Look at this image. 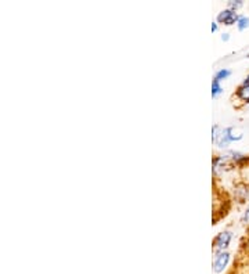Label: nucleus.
Masks as SVG:
<instances>
[{"instance_id":"6","label":"nucleus","mask_w":249,"mask_h":274,"mask_svg":"<svg viewBox=\"0 0 249 274\" xmlns=\"http://www.w3.org/2000/svg\"><path fill=\"white\" fill-rule=\"evenodd\" d=\"M221 84L220 80H217V79H213L212 80V97L216 99V97H219L221 95Z\"/></svg>"},{"instance_id":"13","label":"nucleus","mask_w":249,"mask_h":274,"mask_svg":"<svg viewBox=\"0 0 249 274\" xmlns=\"http://www.w3.org/2000/svg\"><path fill=\"white\" fill-rule=\"evenodd\" d=\"M243 83H249V75H248V76H246V79L243 80Z\"/></svg>"},{"instance_id":"8","label":"nucleus","mask_w":249,"mask_h":274,"mask_svg":"<svg viewBox=\"0 0 249 274\" xmlns=\"http://www.w3.org/2000/svg\"><path fill=\"white\" fill-rule=\"evenodd\" d=\"M230 75H231V71H230V69H227V68H221V69H219V71L216 72L215 79H217V80H223V79L228 78Z\"/></svg>"},{"instance_id":"7","label":"nucleus","mask_w":249,"mask_h":274,"mask_svg":"<svg viewBox=\"0 0 249 274\" xmlns=\"http://www.w3.org/2000/svg\"><path fill=\"white\" fill-rule=\"evenodd\" d=\"M237 28L238 31H245L246 28H249V17H246V16H239L237 21Z\"/></svg>"},{"instance_id":"1","label":"nucleus","mask_w":249,"mask_h":274,"mask_svg":"<svg viewBox=\"0 0 249 274\" xmlns=\"http://www.w3.org/2000/svg\"><path fill=\"white\" fill-rule=\"evenodd\" d=\"M242 139V133L234 128L220 129L217 125L212 128V141L219 147H227L232 141H238Z\"/></svg>"},{"instance_id":"11","label":"nucleus","mask_w":249,"mask_h":274,"mask_svg":"<svg viewBox=\"0 0 249 274\" xmlns=\"http://www.w3.org/2000/svg\"><path fill=\"white\" fill-rule=\"evenodd\" d=\"M217 29H219L217 23H212V25H210V31H212V32H217Z\"/></svg>"},{"instance_id":"12","label":"nucleus","mask_w":249,"mask_h":274,"mask_svg":"<svg viewBox=\"0 0 249 274\" xmlns=\"http://www.w3.org/2000/svg\"><path fill=\"white\" fill-rule=\"evenodd\" d=\"M228 39H230V34H223V35H221V40H223V42H227Z\"/></svg>"},{"instance_id":"14","label":"nucleus","mask_w":249,"mask_h":274,"mask_svg":"<svg viewBox=\"0 0 249 274\" xmlns=\"http://www.w3.org/2000/svg\"><path fill=\"white\" fill-rule=\"evenodd\" d=\"M248 251H249V240H248Z\"/></svg>"},{"instance_id":"3","label":"nucleus","mask_w":249,"mask_h":274,"mask_svg":"<svg viewBox=\"0 0 249 274\" xmlns=\"http://www.w3.org/2000/svg\"><path fill=\"white\" fill-rule=\"evenodd\" d=\"M238 18L239 16L237 14V12H234L231 9H226V10H223L217 14V23L223 24V25H227V27H230V25H234V24H237Z\"/></svg>"},{"instance_id":"9","label":"nucleus","mask_w":249,"mask_h":274,"mask_svg":"<svg viewBox=\"0 0 249 274\" xmlns=\"http://www.w3.org/2000/svg\"><path fill=\"white\" fill-rule=\"evenodd\" d=\"M242 0H231V2H228V9H231L234 12H237L239 7H242Z\"/></svg>"},{"instance_id":"4","label":"nucleus","mask_w":249,"mask_h":274,"mask_svg":"<svg viewBox=\"0 0 249 274\" xmlns=\"http://www.w3.org/2000/svg\"><path fill=\"white\" fill-rule=\"evenodd\" d=\"M228 262H230V253L228 252H217L215 256V260H213V271L217 274L221 273L227 267Z\"/></svg>"},{"instance_id":"10","label":"nucleus","mask_w":249,"mask_h":274,"mask_svg":"<svg viewBox=\"0 0 249 274\" xmlns=\"http://www.w3.org/2000/svg\"><path fill=\"white\" fill-rule=\"evenodd\" d=\"M241 222H242L243 224L249 223V207L245 209V212H243L242 218H241Z\"/></svg>"},{"instance_id":"5","label":"nucleus","mask_w":249,"mask_h":274,"mask_svg":"<svg viewBox=\"0 0 249 274\" xmlns=\"http://www.w3.org/2000/svg\"><path fill=\"white\" fill-rule=\"evenodd\" d=\"M237 97L239 100L249 103V83H243L238 87L237 90Z\"/></svg>"},{"instance_id":"2","label":"nucleus","mask_w":249,"mask_h":274,"mask_svg":"<svg viewBox=\"0 0 249 274\" xmlns=\"http://www.w3.org/2000/svg\"><path fill=\"white\" fill-rule=\"evenodd\" d=\"M231 238H232L231 231H228V230L219 233V234L215 237V240H213V248H215V251L216 252L224 251L227 246L230 245Z\"/></svg>"}]
</instances>
